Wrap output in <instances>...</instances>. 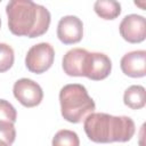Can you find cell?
Listing matches in <instances>:
<instances>
[{
    "mask_svg": "<svg viewBox=\"0 0 146 146\" xmlns=\"http://www.w3.org/2000/svg\"><path fill=\"white\" fill-rule=\"evenodd\" d=\"M6 13L10 32L18 36H40L50 25L49 10L31 0H11L6 6Z\"/></svg>",
    "mask_w": 146,
    "mask_h": 146,
    "instance_id": "cell-1",
    "label": "cell"
},
{
    "mask_svg": "<svg viewBox=\"0 0 146 146\" xmlns=\"http://www.w3.org/2000/svg\"><path fill=\"white\" fill-rule=\"evenodd\" d=\"M83 129L87 137L94 143H125L129 141L136 131L131 117L115 116L107 113H91L84 119Z\"/></svg>",
    "mask_w": 146,
    "mask_h": 146,
    "instance_id": "cell-2",
    "label": "cell"
},
{
    "mask_svg": "<svg viewBox=\"0 0 146 146\" xmlns=\"http://www.w3.org/2000/svg\"><path fill=\"white\" fill-rule=\"evenodd\" d=\"M62 116L71 123H80L96 110L94 99L89 96L84 86L70 83L59 91Z\"/></svg>",
    "mask_w": 146,
    "mask_h": 146,
    "instance_id": "cell-3",
    "label": "cell"
},
{
    "mask_svg": "<svg viewBox=\"0 0 146 146\" xmlns=\"http://www.w3.org/2000/svg\"><path fill=\"white\" fill-rule=\"evenodd\" d=\"M55 59V50L48 42H40L32 46L25 57V66L35 74L44 73L49 70Z\"/></svg>",
    "mask_w": 146,
    "mask_h": 146,
    "instance_id": "cell-4",
    "label": "cell"
},
{
    "mask_svg": "<svg viewBox=\"0 0 146 146\" xmlns=\"http://www.w3.org/2000/svg\"><path fill=\"white\" fill-rule=\"evenodd\" d=\"M13 92L15 98L25 107L38 106L43 98V91L40 84L27 78L17 80L14 83Z\"/></svg>",
    "mask_w": 146,
    "mask_h": 146,
    "instance_id": "cell-5",
    "label": "cell"
},
{
    "mask_svg": "<svg viewBox=\"0 0 146 146\" xmlns=\"http://www.w3.org/2000/svg\"><path fill=\"white\" fill-rule=\"evenodd\" d=\"M111 71L112 60L107 55L103 52H88L84 63L83 76L94 81H100L106 79Z\"/></svg>",
    "mask_w": 146,
    "mask_h": 146,
    "instance_id": "cell-6",
    "label": "cell"
},
{
    "mask_svg": "<svg viewBox=\"0 0 146 146\" xmlns=\"http://www.w3.org/2000/svg\"><path fill=\"white\" fill-rule=\"evenodd\" d=\"M119 31L121 36L130 43L143 42L146 38L145 17L137 14H130L124 16L120 23Z\"/></svg>",
    "mask_w": 146,
    "mask_h": 146,
    "instance_id": "cell-7",
    "label": "cell"
},
{
    "mask_svg": "<svg viewBox=\"0 0 146 146\" xmlns=\"http://www.w3.org/2000/svg\"><path fill=\"white\" fill-rule=\"evenodd\" d=\"M57 36L64 44H73L80 42L83 36L82 21L73 15L62 17L57 25Z\"/></svg>",
    "mask_w": 146,
    "mask_h": 146,
    "instance_id": "cell-8",
    "label": "cell"
},
{
    "mask_svg": "<svg viewBox=\"0 0 146 146\" xmlns=\"http://www.w3.org/2000/svg\"><path fill=\"white\" fill-rule=\"evenodd\" d=\"M122 72L130 78H143L146 75V51L133 50L123 55L120 62Z\"/></svg>",
    "mask_w": 146,
    "mask_h": 146,
    "instance_id": "cell-9",
    "label": "cell"
},
{
    "mask_svg": "<svg viewBox=\"0 0 146 146\" xmlns=\"http://www.w3.org/2000/svg\"><path fill=\"white\" fill-rule=\"evenodd\" d=\"M88 52L89 51L83 48H73L68 50L64 55L62 62L64 72L70 76H83L84 63Z\"/></svg>",
    "mask_w": 146,
    "mask_h": 146,
    "instance_id": "cell-10",
    "label": "cell"
},
{
    "mask_svg": "<svg viewBox=\"0 0 146 146\" xmlns=\"http://www.w3.org/2000/svg\"><path fill=\"white\" fill-rule=\"evenodd\" d=\"M123 103L131 110H140L146 104V91L143 86L133 84L125 89Z\"/></svg>",
    "mask_w": 146,
    "mask_h": 146,
    "instance_id": "cell-11",
    "label": "cell"
},
{
    "mask_svg": "<svg viewBox=\"0 0 146 146\" xmlns=\"http://www.w3.org/2000/svg\"><path fill=\"white\" fill-rule=\"evenodd\" d=\"M94 10L103 19H115L121 14V5L115 0H97Z\"/></svg>",
    "mask_w": 146,
    "mask_h": 146,
    "instance_id": "cell-12",
    "label": "cell"
},
{
    "mask_svg": "<svg viewBox=\"0 0 146 146\" xmlns=\"http://www.w3.org/2000/svg\"><path fill=\"white\" fill-rule=\"evenodd\" d=\"M51 146H80V139L75 131L63 129L55 133Z\"/></svg>",
    "mask_w": 146,
    "mask_h": 146,
    "instance_id": "cell-13",
    "label": "cell"
},
{
    "mask_svg": "<svg viewBox=\"0 0 146 146\" xmlns=\"http://www.w3.org/2000/svg\"><path fill=\"white\" fill-rule=\"evenodd\" d=\"M15 60V54L14 49L7 44L0 42V73H3L8 71Z\"/></svg>",
    "mask_w": 146,
    "mask_h": 146,
    "instance_id": "cell-14",
    "label": "cell"
},
{
    "mask_svg": "<svg viewBox=\"0 0 146 146\" xmlns=\"http://www.w3.org/2000/svg\"><path fill=\"white\" fill-rule=\"evenodd\" d=\"M16 130L11 122L0 121V146H11L15 141Z\"/></svg>",
    "mask_w": 146,
    "mask_h": 146,
    "instance_id": "cell-15",
    "label": "cell"
},
{
    "mask_svg": "<svg viewBox=\"0 0 146 146\" xmlns=\"http://www.w3.org/2000/svg\"><path fill=\"white\" fill-rule=\"evenodd\" d=\"M17 119V112L15 107L7 100L0 99V121H7L15 123Z\"/></svg>",
    "mask_w": 146,
    "mask_h": 146,
    "instance_id": "cell-16",
    "label": "cell"
},
{
    "mask_svg": "<svg viewBox=\"0 0 146 146\" xmlns=\"http://www.w3.org/2000/svg\"><path fill=\"white\" fill-rule=\"evenodd\" d=\"M0 27H1V18H0Z\"/></svg>",
    "mask_w": 146,
    "mask_h": 146,
    "instance_id": "cell-17",
    "label": "cell"
}]
</instances>
